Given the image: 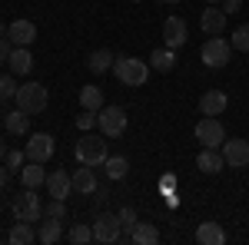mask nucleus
I'll return each mask as SVG.
<instances>
[{"label": "nucleus", "mask_w": 249, "mask_h": 245, "mask_svg": "<svg viewBox=\"0 0 249 245\" xmlns=\"http://www.w3.org/2000/svg\"><path fill=\"white\" fill-rule=\"evenodd\" d=\"M77 163L80 166H103V163H107V156H110V152H107V136H96V132H83V136H80L77 139Z\"/></svg>", "instance_id": "f257e3e1"}, {"label": "nucleus", "mask_w": 249, "mask_h": 245, "mask_svg": "<svg viewBox=\"0 0 249 245\" xmlns=\"http://www.w3.org/2000/svg\"><path fill=\"white\" fill-rule=\"evenodd\" d=\"M113 73L123 86H143L150 80V60L143 63L140 57H120L113 60Z\"/></svg>", "instance_id": "f03ea898"}, {"label": "nucleus", "mask_w": 249, "mask_h": 245, "mask_svg": "<svg viewBox=\"0 0 249 245\" xmlns=\"http://www.w3.org/2000/svg\"><path fill=\"white\" fill-rule=\"evenodd\" d=\"M14 103H17V110H23L27 116H37V113L47 110L50 93H47V86H43V83H23V86H17Z\"/></svg>", "instance_id": "7ed1b4c3"}, {"label": "nucleus", "mask_w": 249, "mask_h": 245, "mask_svg": "<svg viewBox=\"0 0 249 245\" xmlns=\"http://www.w3.org/2000/svg\"><path fill=\"white\" fill-rule=\"evenodd\" d=\"M10 212H14V219H20V222H37L40 215H43V202H40L37 189L23 186V192H17L10 199Z\"/></svg>", "instance_id": "20e7f679"}, {"label": "nucleus", "mask_w": 249, "mask_h": 245, "mask_svg": "<svg viewBox=\"0 0 249 245\" xmlns=\"http://www.w3.org/2000/svg\"><path fill=\"white\" fill-rule=\"evenodd\" d=\"M230 57H232V43H230V40H223V33H219V37H210L206 43H203V50H199V60H203L210 70L226 66Z\"/></svg>", "instance_id": "39448f33"}, {"label": "nucleus", "mask_w": 249, "mask_h": 245, "mask_svg": "<svg viewBox=\"0 0 249 245\" xmlns=\"http://www.w3.org/2000/svg\"><path fill=\"white\" fill-rule=\"evenodd\" d=\"M96 126H100V132H103L107 139L123 136V132H126V110H123V106H103V110L96 113Z\"/></svg>", "instance_id": "423d86ee"}, {"label": "nucleus", "mask_w": 249, "mask_h": 245, "mask_svg": "<svg viewBox=\"0 0 249 245\" xmlns=\"http://www.w3.org/2000/svg\"><path fill=\"white\" fill-rule=\"evenodd\" d=\"M196 143H203V146H210V149H223L226 130H223L219 116H203V119L196 123Z\"/></svg>", "instance_id": "0eeeda50"}, {"label": "nucleus", "mask_w": 249, "mask_h": 245, "mask_svg": "<svg viewBox=\"0 0 249 245\" xmlns=\"http://www.w3.org/2000/svg\"><path fill=\"white\" fill-rule=\"evenodd\" d=\"M90 226H93V242H103V245L120 242V235H123L116 212H96V219L90 222Z\"/></svg>", "instance_id": "6e6552de"}, {"label": "nucleus", "mask_w": 249, "mask_h": 245, "mask_svg": "<svg viewBox=\"0 0 249 245\" xmlns=\"http://www.w3.org/2000/svg\"><path fill=\"white\" fill-rule=\"evenodd\" d=\"M23 152H27L30 163H47V159L53 156V136H50V132H30Z\"/></svg>", "instance_id": "1a4fd4ad"}, {"label": "nucleus", "mask_w": 249, "mask_h": 245, "mask_svg": "<svg viewBox=\"0 0 249 245\" xmlns=\"http://www.w3.org/2000/svg\"><path fill=\"white\" fill-rule=\"evenodd\" d=\"M226 10L219 7V3H206V10L199 14V27H203V33H210V37H219L223 30H226Z\"/></svg>", "instance_id": "9d476101"}, {"label": "nucleus", "mask_w": 249, "mask_h": 245, "mask_svg": "<svg viewBox=\"0 0 249 245\" xmlns=\"http://www.w3.org/2000/svg\"><path fill=\"white\" fill-rule=\"evenodd\" d=\"M223 159H226L230 169L249 166V143L246 139H226V143H223Z\"/></svg>", "instance_id": "9b49d317"}, {"label": "nucleus", "mask_w": 249, "mask_h": 245, "mask_svg": "<svg viewBox=\"0 0 249 245\" xmlns=\"http://www.w3.org/2000/svg\"><path fill=\"white\" fill-rule=\"evenodd\" d=\"M7 37L14 47H30L34 40H37V23L34 20H14L10 27H7Z\"/></svg>", "instance_id": "f8f14e48"}, {"label": "nucleus", "mask_w": 249, "mask_h": 245, "mask_svg": "<svg viewBox=\"0 0 249 245\" xmlns=\"http://www.w3.org/2000/svg\"><path fill=\"white\" fill-rule=\"evenodd\" d=\"M47 192H50V199H67L73 192V176L63 169L47 172Z\"/></svg>", "instance_id": "ddd939ff"}, {"label": "nucleus", "mask_w": 249, "mask_h": 245, "mask_svg": "<svg viewBox=\"0 0 249 245\" xmlns=\"http://www.w3.org/2000/svg\"><path fill=\"white\" fill-rule=\"evenodd\" d=\"M226 106H230V96L223 93V90H206V93L199 96V113L203 116H223Z\"/></svg>", "instance_id": "4468645a"}, {"label": "nucleus", "mask_w": 249, "mask_h": 245, "mask_svg": "<svg viewBox=\"0 0 249 245\" xmlns=\"http://www.w3.org/2000/svg\"><path fill=\"white\" fill-rule=\"evenodd\" d=\"M163 40H166L170 50H179V47L186 43V20L183 17H170L166 23H163Z\"/></svg>", "instance_id": "2eb2a0df"}, {"label": "nucleus", "mask_w": 249, "mask_h": 245, "mask_svg": "<svg viewBox=\"0 0 249 245\" xmlns=\"http://www.w3.org/2000/svg\"><path fill=\"white\" fill-rule=\"evenodd\" d=\"M226 166V159H223V152L219 149H210V146H203V152L196 156V169L206 172V176H216V172H223Z\"/></svg>", "instance_id": "dca6fc26"}, {"label": "nucleus", "mask_w": 249, "mask_h": 245, "mask_svg": "<svg viewBox=\"0 0 249 245\" xmlns=\"http://www.w3.org/2000/svg\"><path fill=\"white\" fill-rule=\"evenodd\" d=\"M73 189H77L80 196H93L96 189H100L93 166H80V169H73Z\"/></svg>", "instance_id": "f3484780"}, {"label": "nucleus", "mask_w": 249, "mask_h": 245, "mask_svg": "<svg viewBox=\"0 0 249 245\" xmlns=\"http://www.w3.org/2000/svg\"><path fill=\"white\" fill-rule=\"evenodd\" d=\"M196 242L199 245H223L226 242V232L219 222H199L196 226Z\"/></svg>", "instance_id": "a211bd4d"}, {"label": "nucleus", "mask_w": 249, "mask_h": 245, "mask_svg": "<svg viewBox=\"0 0 249 245\" xmlns=\"http://www.w3.org/2000/svg\"><path fill=\"white\" fill-rule=\"evenodd\" d=\"M7 63H10V73H14V76H27L30 70H34V57H30L27 47H14Z\"/></svg>", "instance_id": "6ab92c4d"}, {"label": "nucleus", "mask_w": 249, "mask_h": 245, "mask_svg": "<svg viewBox=\"0 0 249 245\" xmlns=\"http://www.w3.org/2000/svg\"><path fill=\"white\" fill-rule=\"evenodd\" d=\"M20 182H23L27 189L47 186V169H43V163H27V166L20 169Z\"/></svg>", "instance_id": "aec40b11"}, {"label": "nucleus", "mask_w": 249, "mask_h": 245, "mask_svg": "<svg viewBox=\"0 0 249 245\" xmlns=\"http://www.w3.org/2000/svg\"><path fill=\"white\" fill-rule=\"evenodd\" d=\"M173 66H176V50L160 47V50L150 53V70H156V73H170Z\"/></svg>", "instance_id": "412c9836"}, {"label": "nucleus", "mask_w": 249, "mask_h": 245, "mask_svg": "<svg viewBox=\"0 0 249 245\" xmlns=\"http://www.w3.org/2000/svg\"><path fill=\"white\" fill-rule=\"evenodd\" d=\"M37 239L43 245L60 242V239H63V219H50V215H47V222H40V229H37Z\"/></svg>", "instance_id": "4be33fe9"}, {"label": "nucleus", "mask_w": 249, "mask_h": 245, "mask_svg": "<svg viewBox=\"0 0 249 245\" xmlns=\"http://www.w3.org/2000/svg\"><path fill=\"white\" fill-rule=\"evenodd\" d=\"M130 242H136V245H156V242H160V229H156L153 222H136L133 232H130Z\"/></svg>", "instance_id": "5701e85b"}, {"label": "nucleus", "mask_w": 249, "mask_h": 245, "mask_svg": "<svg viewBox=\"0 0 249 245\" xmlns=\"http://www.w3.org/2000/svg\"><path fill=\"white\" fill-rule=\"evenodd\" d=\"M7 242H10V245H30V242H37L34 222H20V219H17V226L7 232Z\"/></svg>", "instance_id": "b1692460"}, {"label": "nucleus", "mask_w": 249, "mask_h": 245, "mask_svg": "<svg viewBox=\"0 0 249 245\" xmlns=\"http://www.w3.org/2000/svg\"><path fill=\"white\" fill-rule=\"evenodd\" d=\"M80 106L83 110H93V113H100L107 103H103V90L100 86H93V83H87L83 90H80Z\"/></svg>", "instance_id": "393cba45"}, {"label": "nucleus", "mask_w": 249, "mask_h": 245, "mask_svg": "<svg viewBox=\"0 0 249 245\" xmlns=\"http://www.w3.org/2000/svg\"><path fill=\"white\" fill-rule=\"evenodd\" d=\"M3 126H7L10 136H27V132H30V116L23 113V110H14V113H7Z\"/></svg>", "instance_id": "a878e982"}, {"label": "nucleus", "mask_w": 249, "mask_h": 245, "mask_svg": "<svg viewBox=\"0 0 249 245\" xmlns=\"http://www.w3.org/2000/svg\"><path fill=\"white\" fill-rule=\"evenodd\" d=\"M87 66H90V73H107V70H113V53L100 47L87 57Z\"/></svg>", "instance_id": "bb28decb"}, {"label": "nucleus", "mask_w": 249, "mask_h": 245, "mask_svg": "<svg viewBox=\"0 0 249 245\" xmlns=\"http://www.w3.org/2000/svg\"><path fill=\"white\" fill-rule=\"evenodd\" d=\"M103 166H107V176L116 182V179H126V172H130V159H126V156H107Z\"/></svg>", "instance_id": "cd10ccee"}, {"label": "nucleus", "mask_w": 249, "mask_h": 245, "mask_svg": "<svg viewBox=\"0 0 249 245\" xmlns=\"http://www.w3.org/2000/svg\"><path fill=\"white\" fill-rule=\"evenodd\" d=\"M116 219H120V229H123V235H120V242H123V239H130V232H133V226L140 222V219H136L133 206H123L120 212H116Z\"/></svg>", "instance_id": "c85d7f7f"}, {"label": "nucleus", "mask_w": 249, "mask_h": 245, "mask_svg": "<svg viewBox=\"0 0 249 245\" xmlns=\"http://www.w3.org/2000/svg\"><path fill=\"white\" fill-rule=\"evenodd\" d=\"M67 242H73V245L93 242V226H87V222H77V226L67 232Z\"/></svg>", "instance_id": "c756f323"}, {"label": "nucleus", "mask_w": 249, "mask_h": 245, "mask_svg": "<svg viewBox=\"0 0 249 245\" xmlns=\"http://www.w3.org/2000/svg\"><path fill=\"white\" fill-rule=\"evenodd\" d=\"M17 96V76L14 73H0V103Z\"/></svg>", "instance_id": "7c9ffc66"}, {"label": "nucleus", "mask_w": 249, "mask_h": 245, "mask_svg": "<svg viewBox=\"0 0 249 245\" xmlns=\"http://www.w3.org/2000/svg\"><path fill=\"white\" fill-rule=\"evenodd\" d=\"M232 50H239V53H249V23H243V27H236V33L230 37Z\"/></svg>", "instance_id": "2f4dec72"}, {"label": "nucleus", "mask_w": 249, "mask_h": 245, "mask_svg": "<svg viewBox=\"0 0 249 245\" xmlns=\"http://www.w3.org/2000/svg\"><path fill=\"white\" fill-rule=\"evenodd\" d=\"M3 163H7V169H10V172H17V169H23V163H27V152H23V149H7Z\"/></svg>", "instance_id": "473e14b6"}, {"label": "nucleus", "mask_w": 249, "mask_h": 245, "mask_svg": "<svg viewBox=\"0 0 249 245\" xmlns=\"http://www.w3.org/2000/svg\"><path fill=\"white\" fill-rule=\"evenodd\" d=\"M43 215H50V219H67V202H63V199H50V206H43Z\"/></svg>", "instance_id": "72a5a7b5"}, {"label": "nucleus", "mask_w": 249, "mask_h": 245, "mask_svg": "<svg viewBox=\"0 0 249 245\" xmlns=\"http://www.w3.org/2000/svg\"><path fill=\"white\" fill-rule=\"evenodd\" d=\"M77 126H80L83 132H93V126H96V113H93V110H83V113L77 116Z\"/></svg>", "instance_id": "f704fd0d"}, {"label": "nucleus", "mask_w": 249, "mask_h": 245, "mask_svg": "<svg viewBox=\"0 0 249 245\" xmlns=\"http://www.w3.org/2000/svg\"><path fill=\"white\" fill-rule=\"evenodd\" d=\"M219 7H223V10H226V17H230V14H239V10H243V0H223Z\"/></svg>", "instance_id": "c9c22d12"}, {"label": "nucleus", "mask_w": 249, "mask_h": 245, "mask_svg": "<svg viewBox=\"0 0 249 245\" xmlns=\"http://www.w3.org/2000/svg\"><path fill=\"white\" fill-rule=\"evenodd\" d=\"M10 50H14V43H10L7 37H0V63H7V60H10Z\"/></svg>", "instance_id": "e433bc0d"}, {"label": "nucleus", "mask_w": 249, "mask_h": 245, "mask_svg": "<svg viewBox=\"0 0 249 245\" xmlns=\"http://www.w3.org/2000/svg\"><path fill=\"white\" fill-rule=\"evenodd\" d=\"M160 189H163V192H173V189H176V176H163V179H160Z\"/></svg>", "instance_id": "4c0bfd02"}, {"label": "nucleus", "mask_w": 249, "mask_h": 245, "mask_svg": "<svg viewBox=\"0 0 249 245\" xmlns=\"http://www.w3.org/2000/svg\"><path fill=\"white\" fill-rule=\"evenodd\" d=\"M7 176H10V172H7V166H0V189L7 186Z\"/></svg>", "instance_id": "58836bf2"}, {"label": "nucleus", "mask_w": 249, "mask_h": 245, "mask_svg": "<svg viewBox=\"0 0 249 245\" xmlns=\"http://www.w3.org/2000/svg\"><path fill=\"white\" fill-rule=\"evenodd\" d=\"M3 156H7V146H3V139H0V159H3Z\"/></svg>", "instance_id": "ea45409f"}, {"label": "nucleus", "mask_w": 249, "mask_h": 245, "mask_svg": "<svg viewBox=\"0 0 249 245\" xmlns=\"http://www.w3.org/2000/svg\"><path fill=\"white\" fill-rule=\"evenodd\" d=\"M0 37H7V27H3V23H0Z\"/></svg>", "instance_id": "a19ab883"}, {"label": "nucleus", "mask_w": 249, "mask_h": 245, "mask_svg": "<svg viewBox=\"0 0 249 245\" xmlns=\"http://www.w3.org/2000/svg\"><path fill=\"white\" fill-rule=\"evenodd\" d=\"M203 3H223V0H203Z\"/></svg>", "instance_id": "79ce46f5"}, {"label": "nucleus", "mask_w": 249, "mask_h": 245, "mask_svg": "<svg viewBox=\"0 0 249 245\" xmlns=\"http://www.w3.org/2000/svg\"><path fill=\"white\" fill-rule=\"evenodd\" d=\"M166 3H179V0H166Z\"/></svg>", "instance_id": "37998d69"}, {"label": "nucleus", "mask_w": 249, "mask_h": 245, "mask_svg": "<svg viewBox=\"0 0 249 245\" xmlns=\"http://www.w3.org/2000/svg\"><path fill=\"white\" fill-rule=\"evenodd\" d=\"M0 209H3V199H0Z\"/></svg>", "instance_id": "c03bdc74"}, {"label": "nucleus", "mask_w": 249, "mask_h": 245, "mask_svg": "<svg viewBox=\"0 0 249 245\" xmlns=\"http://www.w3.org/2000/svg\"><path fill=\"white\" fill-rule=\"evenodd\" d=\"M133 3H143V0H133Z\"/></svg>", "instance_id": "a18cd8bd"}]
</instances>
